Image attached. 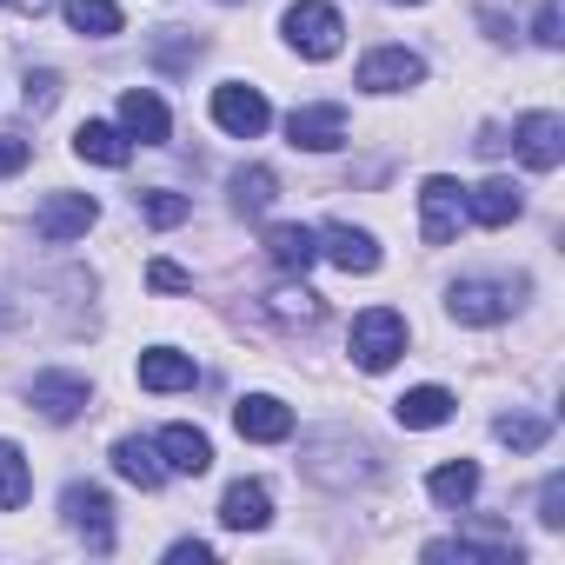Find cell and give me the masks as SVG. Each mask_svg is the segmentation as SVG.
<instances>
[{
	"label": "cell",
	"instance_id": "obj_1",
	"mask_svg": "<svg viewBox=\"0 0 565 565\" xmlns=\"http://www.w3.org/2000/svg\"><path fill=\"white\" fill-rule=\"evenodd\" d=\"M380 452L366 446V439H353V433H320V439H307V452H300V472L313 479V486H333V492H353V486H366L380 466H373Z\"/></svg>",
	"mask_w": 565,
	"mask_h": 565
},
{
	"label": "cell",
	"instance_id": "obj_2",
	"mask_svg": "<svg viewBox=\"0 0 565 565\" xmlns=\"http://www.w3.org/2000/svg\"><path fill=\"white\" fill-rule=\"evenodd\" d=\"M406 320L393 313V307H366L360 320H353V333H347V353L360 360V373H386L399 353H406Z\"/></svg>",
	"mask_w": 565,
	"mask_h": 565
},
{
	"label": "cell",
	"instance_id": "obj_3",
	"mask_svg": "<svg viewBox=\"0 0 565 565\" xmlns=\"http://www.w3.org/2000/svg\"><path fill=\"white\" fill-rule=\"evenodd\" d=\"M287 41H294L300 61H333L340 41H347V21H340V8H327V0H294L287 8Z\"/></svg>",
	"mask_w": 565,
	"mask_h": 565
},
{
	"label": "cell",
	"instance_id": "obj_4",
	"mask_svg": "<svg viewBox=\"0 0 565 565\" xmlns=\"http://www.w3.org/2000/svg\"><path fill=\"white\" fill-rule=\"evenodd\" d=\"M459 226H466V186L446 180V173H433V180L419 186V239H426V246H452Z\"/></svg>",
	"mask_w": 565,
	"mask_h": 565
},
{
	"label": "cell",
	"instance_id": "obj_5",
	"mask_svg": "<svg viewBox=\"0 0 565 565\" xmlns=\"http://www.w3.org/2000/svg\"><path fill=\"white\" fill-rule=\"evenodd\" d=\"M519 287H505V279H459V287L446 294V313L459 320V327H499L519 300H512Z\"/></svg>",
	"mask_w": 565,
	"mask_h": 565
},
{
	"label": "cell",
	"instance_id": "obj_6",
	"mask_svg": "<svg viewBox=\"0 0 565 565\" xmlns=\"http://www.w3.org/2000/svg\"><path fill=\"white\" fill-rule=\"evenodd\" d=\"M61 512H67L74 532H87V552H114V499H107L100 486L74 479V486L61 492Z\"/></svg>",
	"mask_w": 565,
	"mask_h": 565
},
{
	"label": "cell",
	"instance_id": "obj_7",
	"mask_svg": "<svg viewBox=\"0 0 565 565\" xmlns=\"http://www.w3.org/2000/svg\"><path fill=\"white\" fill-rule=\"evenodd\" d=\"M266 120H273V107H266V94H259V87H239V81L213 87V127H220V134L253 140V134H266Z\"/></svg>",
	"mask_w": 565,
	"mask_h": 565
},
{
	"label": "cell",
	"instance_id": "obj_8",
	"mask_svg": "<svg viewBox=\"0 0 565 565\" xmlns=\"http://www.w3.org/2000/svg\"><path fill=\"white\" fill-rule=\"evenodd\" d=\"M87 399H94V386H87L81 373H34V386H28V406H34L41 419H54V426L81 419Z\"/></svg>",
	"mask_w": 565,
	"mask_h": 565
},
{
	"label": "cell",
	"instance_id": "obj_9",
	"mask_svg": "<svg viewBox=\"0 0 565 565\" xmlns=\"http://www.w3.org/2000/svg\"><path fill=\"white\" fill-rule=\"evenodd\" d=\"M512 147H519V160H525L532 173H552V167L565 160V120H558V114H525V120L512 127Z\"/></svg>",
	"mask_w": 565,
	"mask_h": 565
},
{
	"label": "cell",
	"instance_id": "obj_10",
	"mask_svg": "<svg viewBox=\"0 0 565 565\" xmlns=\"http://www.w3.org/2000/svg\"><path fill=\"white\" fill-rule=\"evenodd\" d=\"M94 220H100V206H94L87 193H54V200L34 213V239H47V246H67V239H81Z\"/></svg>",
	"mask_w": 565,
	"mask_h": 565
},
{
	"label": "cell",
	"instance_id": "obj_11",
	"mask_svg": "<svg viewBox=\"0 0 565 565\" xmlns=\"http://www.w3.org/2000/svg\"><path fill=\"white\" fill-rule=\"evenodd\" d=\"M419 81H426V61L406 54V47H380V54L360 61V87H366V94H406V87H419Z\"/></svg>",
	"mask_w": 565,
	"mask_h": 565
},
{
	"label": "cell",
	"instance_id": "obj_12",
	"mask_svg": "<svg viewBox=\"0 0 565 565\" xmlns=\"http://www.w3.org/2000/svg\"><path fill=\"white\" fill-rule=\"evenodd\" d=\"M233 426H239V439H253V446H279L294 433V406H279L273 393H246L239 406H233Z\"/></svg>",
	"mask_w": 565,
	"mask_h": 565
},
{
	"label": "cell",
	"instance_id": "obj_13",
	"mask_svg": "<svg viewBox=\"0 0 565 565\" xmlns=\"http://www.w3.org/2000/svg\"><path fill=\"white\" fill-rule=\"evenodd\" d=\"M120 134L140 140V147H167L173 120H167V107H160L153 87H127V94H120Z\"/></svg>",
	"mask_w": 565,
	"mask_h": 565
},
{
	"label": "cell",
	"instance_id": "obj_14",
	"mask_svg": "<svg viewBox=\"0 0 565 565\" xmlns=\"http://www.w3.org/2000/svg\"><path fill=\"white\" fill-rule=\"evenodd\" d=\"M287 140L294 147H307V153H333L340 140H347V107H294L287 114Z\"/></svg>",
	"mask_w": 565,
	"mask_h": 565
},
{
	"label": "cell",
	"instance_id": "obj_15",
	"mask_svg": "<svg viewBox=\"0 0 565 565\" xmlns=\"http://www.w3.org/2000/svg\"><path fill=\"white\" fill-rule=\"evenodd\" d=\"M313 239H320V253H327L340 273H373V266H380V246H373V233H366V226L333 220V226H320Z\"/></svg>",
	"mask_w": 565,
	"mask_h": 565
},
{
	"label": "cell",
	"instance_id": "obj_16",
	"mask_svg": "<svg viewBox=\"0 0 565 565\" xmlns=\"http://www.w3.org/2000/svg\"><path fill=\"white\" fill-rule=\"evenodd\" d=\"M160 466L200 479V472L213 466V439H206L200 426H167V433H160Z\"/></svg>",
	"mask_w": 565,
	"mask_h": 565
},
{
	"label": "cell",
	"instance_id": "obj_17",
	"mask_svg": "<svg viewBox=\"0 0 565 565\" xmlns=\"http://www.w3.org/2000/svg\"><path fill=\"white\" fill-rule=\"evenodd\" d=\"M266 519H273V492H266L259 479L226 486V499H220V525H226V532H259Z\"/></svg>",
	"mask_w": 565,
	"mask_h": 565
},
{
	"label": "cell",
	"instance_id": "obj_18",
	"mask_svg": "<svg viewBox=\"0 0 565 565\" xmlns=\"http://www.w3.org/2000/svg\"><path fill=\"white\" fill-rule=\"evenodd\" d=\"M393 419H399L406 433H433V426L452 419V393H446V386H413V393L393 399Z\"/></svg>",
	"mask_w": 565,
	"mask_h": 565
},
{
	"label": "cell",
	"instance_id": "obj_19",
	"mask_svg": "<svg viewBox=\"0 0 565 565\" xmlns=\"http://www.w3.org/2000/svg\"><path fill=\"white\" fill-rule=\"evenodd\" d=\"M466 213H472L479 226H512V220L525 213V193H519L512 180H486V186L466 193Z\"/></svg>",
	"mask_w": 565,
	"mask_h": 565
},
{
	"label": "cell",
	"instance_id": "obj_20",
	"mask_svg": "<svg viewBox=\"0 0 565 565\" xmlns=\"http://www.w3.org/2000/svg\"><path fill=\"white\" fill-rule=\"evenodd\" d=\"M193 380H200V366H193L186 353H173V347L140 353V386H147V393H186Z\"/></svg>",
	"mask_w": 565,
	"mask_h": 565
},
{
	"label": "cell",
	"instance_id": "obj_21",
	"mask_svg": "<svg viewBox=\"0 0 565 565\" xmlns=\"http://www.w3.org/2000/svg\"><path fill=\"white\" fill-rule=\"evenodd\" d=\"M114 472H120L127 486H140V492H160V486H167L160 446H147V439H120V446H114Z\"/></svg>",
	"mask_w": 565,
	"mask_h": 565
},
{
	"label": "cell",
	"instance_id": "obj_22",
	"mask_svg": "<svg viewBox=\"0 0 565 565\" xmlns=\"http://www.w3.org/2000/svg\"><path fill=\"white\" fill-rule=\"evenodd\" d=\"M266 259H273L279 273H307V266L320 259V239H313L307 226H266Z\"/></svg>",
	"mask_w": 565,
	"mask_h": 565
},
{
	"label": "cell",
	"instance_id": "obj_23",
	"mask_svg": "<svg viewBox=\"0 0 565 565\" xmlns=\"http://www.w3.org/2000/svg\"><path fill=\"white\" fill-rule=\"evenodd\" d=\"M226 186H233V213H246V220H259V213L279 200V173H273V167H239Z\"/></svg>",
	"mask_w": 565,
	"mask_h": 565
},
{
	"label": "cell",
	"instance_id": "obj_24",
	"mask_svg": "<svg viewBox=\"0 0 565 565\" xmlns=\"http://www.w3.org/2000/svg\"><path fill=\"white\" fill-rule=\"evenodd\" d=\"M74 153H81V160H94V167H127V134H120V127H107V120H81Z\"/></svg>",
	"mask_w": 565,
	"mask_h": 565
},
{
	"label": "cell",
	"instance_id": "obj_25",
	"mask_svg": "<svg viewBox=\"0 0 565 565\" xmlns=\"http://www.w3.org/2000/svg\"><path fill=\"white\" fill-rule=\"evenodd\" d=\"M426 492H433L446 512H459V505H472V492H479V466H472V459H446V466L426 479Z\"/></svg>",
	"mask_w": 565,
	"mask_h": 565
},
{
	"label": "cell",
	"instance_id": "obj_26",
	"mask_svg": "<svg viewBox=\"0 0 565 565\" xmlns=\"http://www.w3.org/2000/svg\"><path fill=\"white\" fill-rule=\"evenodd\" d=\"M34 492V472H28V452L14 439H0V512H21Z\"/></svg>",
	"mask_w": 565,
	"mask_h": 565
},
{
	"label": "cell",
	"instance_id": "obj_27",
	"mask_svg": "<svg viewBox=\"0 0 565 565\" xmlns=\"http://www.w3.org/2000/svg\"><path fill=\"white\" fill-rule=\"evenodd\" d=\"M61 14H67V28L87 34V41L120 34V8H114V0H61Z\"/></svg>",
	"mask_w": 565,
	"mask_h": 565
},
{
	"label": "cell",
	"instance_id": "obj_28",
	"mask_svg": "<svg viewBox=\"0 0 565 565\" xmlns=\"http://www.w3.org/2000/svg\"><path fill=\"white\" fill-rule=\"evenodd\" d=\"M134 200H140V220H147V226H186V220H193V200H186V193L147 186V193H134Z\"/></svg>",
	"mask_w": 565,
	"mask_h": 565
},
{
	"label": "cell",
	"instance_id": "obj_29",
	"mask_svg": "<svg viewBox=\"0 0 565 565\" xmlns=\"http://www.w3.org/2000/svg\"><path fill=\"white\" fill-rule=\"evenodd\" d=\"M492 433H499V439H505L512 452H539V446L552 439V419H539V413H505V419H499Z\"/></svg>",
	"mask_w": 565,
	"mask_h": 565
},
{
	"label": "cell",
	"instance_id": "obj_30",
	"mask_svg": "<svg viewBox=\"0 0 565 565\" xmlns=\"http://www.w3.org/2000/svg\"><path fill=\"white\" fill-rule=\"evenodd\" d=\"M266 307H273V320H300V327H313V320L327 313V300H320L313 287H279Z\"/></svg>",
	"mask_w": 565,
	"mask_h": 565
},
{
	"label": "cell",
	"instance_id": "obj_31",
	"mask_svg": "<svg viewBox=\"0 0 565 565\" xmlns=\"http://www.w3.org/2000/svg\"><path fill=\"white\" fill-rule=\"evenodd\" d=\"M167 34H173V41H153V61H160L167 74L193 67V61H200V41H193V34H180V28H167Z\"/></svg>",
	"mask_w": 565,
	"mask_h": 565
},
{
	"label": "cell",
	"instance_id": "obj_32",
	"mask_svg": "<svg viewBox=\"0 0 565 565\" xmlns=\"http://www.w3.org/2000/svg\"><path fill=\"white\" fill-rule=\"evenodd\" d=\"M21 100H28V114H47V107L61 100V74H54V67H28V94H21Z\"/></svg>",
	"mask_w": 565,
	"mask_h": 565
},
{
	"label": "cell",
	"instance_id": "obj_33",
	"mask_svg": "<svg viewBox=\"0 0 565 565\" xmlns=\"http://www.w3.org/2000/svg\"><path fill=\"white\" fill-rule=\"evenodd\" d=\"M532 41H539V47H558V41H565V0H539V21H532Z\"/></svg>",
	"mask_w": 565,
	"mask_h": 565
},
{
	"label": "cell",
	"instance_id": "obj_34",
	"mask_svg": "<svg viewBox=\"0 0 565 565\" xmlns=\"http://www.w3.org/2000/svg\"><path fill=\"white\" fill-rule=\"evenodd\" d=\"M147 287H153V294H193V273L173 266V259H153V266H147Z\"/></svg>",
	"mask_w": 565,
	"mask_h": 565
},
{
	"label": "cell",
	"instance_id": "obj_35",
	"mask_svg": "<svg viewBox=\"0 0 565 565\" xmlns=\"http://www.w3.org/2000/svg\"><path fill=\"white\" fill-rule=\"evenodd\" d=\"M28 160H34V140H28V134H0V180L21 173Z\"/></svg>",
	"mask_w": 565,
	"mask_h": 565
},
{
	"label": "cell",
	"instance_id": "obj_36",
	"mask_svg": "<svg viewBox=\"0 0 565 565\" xmlns=\"http://www.w3.org/2000/svg\"><path fill=\"white\" fill-rule=\"evenodd\" d=\"M539 519H545V525H552V532H558V525H565V479H558V472H552V479H545V486H539Z\"/></svg>",
	"mask_w": 565,
	"mask_h": 565
},
{
	"label": "cell",
	"instance_id": "obj_37",
	"mask_svg": "<svg viewBox=\"0 0 565 565\" xmlns=\"http://www.w3.org/2000/svg\"><path fill=\"white\" fill-rule=\"evenodd\" d=\"M200 558H213V545H200V539H180L173 545V565H200Z\"/></svg>",
	"mask_w": 565,
	"mask_h": 565
},
{
	"label": "cell",
	"instance_id": "obj_38",
	"mask_svg": "<svg viewBox=\"0 0 565 565\" xmlns=\"http://www.w3.org/2000/svg\"><path fill=\"white\" fill-rule=\"evenodd\" d=\"M505 147H512V140H505L499 127H486V134H479V153H505Z\"/></svg>",
	"mask_w": 565,
	"mask_h": 565
},
{
	"label": "cell",
	"instance_id": "obj_39",
	"mask_svg": "<svg viewBox=\"0 0 565 565\" xmlns=\"http://www.w3.org/2000/svg\"><path fill=\"white\" fill-rule=\"evenodd\" d=\"M14 8H21V14H34V21H41V14H47V8H54V0H14Z\"/></svg>",
	"mask_w": 565,
	"mask_h": 565
},
{
	"label": "cell",
	"instance_id": "obj_40",
	"mask_svg": "<svg viewBox=\"0 0 565 565\" xmlns=\"http://www.w3.org/2000/svg\"><path fill=\"white\" fill-rule=\"evenodd\" d=\"M399 8H419V0H399Z\"/></svg>",
	"mask_w": 565,
	"mask_h": 565
}]
</instances>
